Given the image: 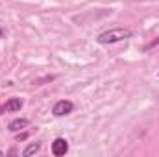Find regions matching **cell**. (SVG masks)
I'll list each match as a JSON object with an SVG mask.
<instances>
[{"instance_id":"cell-4","label":"cell","mask_w":159,"mask_h":157,"mask_svg":"<svg viewBox=\"0 0 159 157\" xmlns=\"http://www.w3.org/2000/svg\"><path fill=\"white\" fill-rule=\"evenodd\" d=\"M28 124H30V120H28V118H15V120H11V122H9L7 129H9V131H13V133H17V131H20V129L28 128Z\"/></svg>"},{"instance_id":"cell-5","label":"cell","mask_w":159,"mask_h":157,"mask_svg":"<svg viewBox=\"0 0 159 157\" xmlns=\"http://www.w3.org/2000/svg\"><path fill=\"white\" fill-rule=\"evenodd\" d=\"M20 107H22V100H20V98H9V100L4 104V109H6V111H9V113L19 111Z\"/></svg>"},{"instance_id":"cell-7","label":"cell","mask_w":159,"mask_h":157,"mask_svg":"<svg viewBox=\"0 0 159 157\" xmlns=\"http://www.w3.org/2000/svg\"><path fill=\"white\" fill-rule=\"evenodd\" d=\"M157 44H159V37L156 41H152L150 44H146V46H144V52H146V50H150V48H154V46H157Z\"/></svg>"},{"instance_id":"cell-11","label":"cell","mask_w":159,"mask_h":157,"mask_svg":"<svg viewBox=\"0 0 159 157\" xmlns=\"http://www.w3.org/2000/svg\"><path fill=\"white\" fill-rule=\"evenodd\" d=\"M0 155H4V152H2V150H0Z\"/></svg>"},{"instance_id":"cell-10","label":"cell","mask_w":159,"mask_h":157,"mask_svg":"<svg viewBox=\"0 0 159 157\" xmlns=\"http://www.w3.org/2000/svg\"><path fill=\"white\" fill-rule=\"evenodd\" d=\"M0 37H4V30L2 28H0Z\"/></svg>"},{"instance_id":"cell-2","label":"cell","mask_w":159,"mask_h":157,"mask_svg":"<svg viewBox=\"0 0 159 157\" xmlns=\"http://www.w3.org/2000/svg\"><path fill=\"white\" fill-rule=\"evenodd\" d=\"M72 111H74V104L70 100H59L52 109V113L56 117H65V115H70Z\"/></svg>"},{"instance_id":"cell-9","label":"cell","mask_w":159,"mask_h":157,"mask_svg":"<svg viewBox=\"0 0 159 157\" xmlns=\"http://www.w3.org/2000/svg\"><path fill=\"white\" fill-rule=\"evenodd\" d=\"M4 111H6V109H4V105H0V115H4Z\"/></svg>"},{"instance_id":"cell-3","label":"cell","mask_w":159,"mask_h":157,"mask_svg":"<svg viewBox=\"0 0 159 157\" xmlns=\"http://www.w3.org/2000/svg\"><path fill=\"white\" fill-rule=\"evenodd\" d=\"M69 152V142L65 141V139H56L54 142H52V154L56 157H61V155H65Z\"/></svg>"},{"instance_id":"cell-6","label":"cell","mask_w":159,"mask_h":157,"mask_svg":"<svg viewBox=\"0 0 159 157\" xmlns=\"http://www.w3.org/2000/svg\"><path fill=\"white\" fill-rule=\"evenodd\" d=\"M39 150H41V144H39V142H32L30 146H26V148H24L22 155H24V157H30V155H34V154H37Z\"/></svg>"},{"instance_id":"cell-1","label":"cell","mask_w":159,"mask_h":157,"mask_svg":"<svg viewBox=\"0 0 159 157\" xmlns=\"http://www.w3.org/2000/svg\"><path fill=\"white\" fill-rule=\"evenodd\" d=\"M129 37H131V30H128V28H111V30L98 35V43L100 44H115L119 41L129 39Z\"/></svg>"},{"instance_id":"cell-8","label":"cell","mask_w":159,"mask_h":157,"mask_svg":"<svg viewBox=\"0 0 159 157\" xmlns=\"http://www.w3.org/2000/svg\"><path fill=\"white\" fill-rule=\"evenodd\" d=\"M26 137H28V133H22V135H17V141H19V142H20V141H24V139H26Z\"/></svg>"}]
</instances>
